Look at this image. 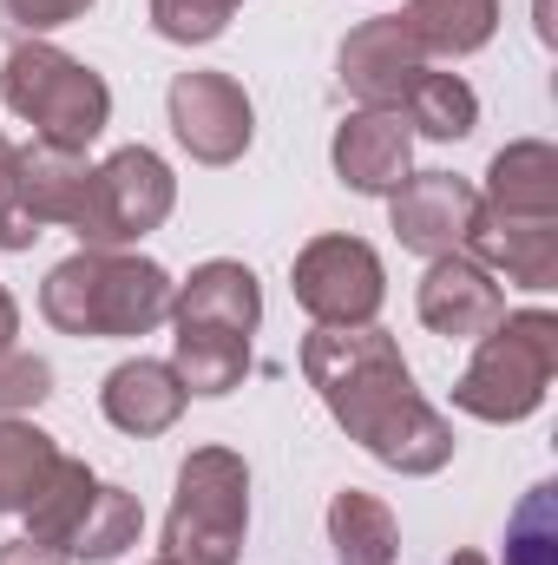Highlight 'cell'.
Masks as SVG:
<instances>
[{
	"label": "cell",
	"mask_w": 558,
	"mask_h": 565,
	"mask_svg": "<svg viewBox=\"0 0 558 565\" xmlns=\"http://www.w3.org/2000/svg\"><path fill=\"white\" fill-rule=\"evenodd\" d=\"M335 178L362 198H388L401 191V178L415 171V132L401 113H382V106H355L342 126H335Z\"/></svg>",
	"instance_id": "obj_13"
},
{
	"label": "cell",
	"mask_w": 558,
	"mask_h": 565,
	"mask_svg": "<svg viewBox=\"0 0 558 565\" xmlns=\"http://www.w3.org/2000/svg\"><path fill=\"white\" fill-rule=\"evenodd\" d=\"M0 99H7L13 119L33 126V139L60 145V151H86L112 126V86L86 60H73V53H60L46 40H20L7 53Z\"/></svg>",
	"instance_id": "obj_4"
},
{
	"label": "cell",
	"mask_w": 558,
	"mask_h": 565,
	"mask_svg": "<svg viewBox=\"0 0 558 565\" xmlns=\"http://www.w3.org/2000/svg\"><path fill=\"white\" fill-rule=\"evenodd\" d=\"M13 335H20V302L7 296V282H0V355L13 349Z\"/></svg>",
	"instance_id": "obj_31"
},
{
	"label": "cell",
	"mask_w": 558,
	"mask_h": 565,
	"mask_svg": "<svg viewBox=\"0 0 558 565\" xmlns=\"http://www.w3.org/2000/svg\"><path fill=\"white\" fill-rule=\"evenodd\" d=\"M164 113H171L178 145L197 164H237L250 151V139H257L250 93L230 73H178L171 93H164Z\"/></svg>",
	"instance_id": "obj_8"
},
{
	"label": "cell",
	"mask_w": 558,
	"mask_h": 565,
	"mask_svg": "<svg viewBox=\"0 0 558 565\" xmlns=\"http://www.w3.org/2000/svg\"><path fill=\"white\" fill-rule=\"evenodd\" d=\"M237 7L244 0H151V26L178 46H204L237 20Z\"/></svg>",
	"instance_id": "obj_26"
},
{
	"label": "cell",
	"mask_w": 558,
	"mask_h": 565,
	"mask_svg": "<svg viewBox=\"0 0 558 565\" xmlns=\"http://www.w3.org/2000/svg\"><path fill=\"white\" fill-rule=\"evenodd\" d=\"M171 204H178L171 164H164L151 145H119L106 164H93L73 237H79L86 250H126V244L151 237V231L171 217Z\"/></svg>",
	"instance_id": "obj_6"
},
{
	"label": "cell",
	"mask_w": 558,
	"mask_h": 565,
	"mask_svg": "<svg viewBox=\"0 0 558 565\" xmlns=\"http://www.w3.org/2000/svg\"><path fill=\"white\" fill-rule=\"evenodd\" d=\"M0 565H73V559H66V553H53V546L13 540V546H0Z\"/></svg>",
	"instance_id": "obj_30"
},
{
	"label": "cell",
	"mask_w": 558,
	"mask_h": 565,
	"mask_svg": "<svg viewBox=\"0 0 558 565\" xmlns=\"http://www.w3.org/2000/svg\"><path fill=\"white\" fill-rule=\"evenodd\" d=\"M289 289H296V302H302V316L315 329H362L388 302V270H382L375 244L329 231V237H309L296 250Z\"/></svg>",
	"instance_id": "obj_7"
},
{
	"label": "cell",
	"mask_w": 558,
	"mask_h": 565,
	"mask_svg": "<svg viewBox=\"0 0 558 565\" xmlns=\"http://www.w3.org/2000/svg\"><path fill=\"white\" fill-rule=\"evenodd\" d=\"M250 533V467L230 447H191L164 513V565H237Z\"/></svg>",
	"instance_id": "obj_5"
},
{
	"label": "cell",
	"mask_w": 558,
	"mask_h": 565,
	"mask_svg": "<svg viewBox=\"0 0 558 565\" xmlns=\"http://www.w3.org/2000/svg\"><path fill=\"white\" fill-rule=\"evenodd\" d=\"M53 395V369L26 349H7L0 355V415H20V408H40Z\"/></svg>",
	"instance_id": "obj_29"
},
{
	"label": "cell",
	"mask_w": 558,
	"mask_h": 565,
	"mask_svg": "<svg viewBox=\"0 0 558 565\" xmlns=\"http://www.w3.org/2000/svg\"><path fill=\"white\" fill-rule=\"evenodd\" d=\"M302 375L322 395V408L348 440H362L382 467L427 480L453 460V427L415 388V369L401 362V342L382 322L362 329H309L302 335Z\"/></svg>",
	"instance_id": "obj_1"
},
{
	"label": "cell",
	"mask_w": 558,
	"mask_h": 565,
	"mask_svg": "<svg viewBox=\"0 0 558 565\" xmlns=\"http://www.w3.org/2000/svg\"><path fill=\"white\" fill-rule=\"evenodd\" d=\"M401 26L427 60H466L500 33V0H408Z\"/></svg>",
	"instance_id": "obj_19"
},
{
	"label": "cell",
	"mask_w": 558,
	"mask_h": 565,
	"mask_svg": "<svg viewBox=\"0 0 558 565\" xmlns=\"http://www.w3.org/2000/svg\"><path fill=\"white\" fill-rule=\"evenodd\" d=\"M401 119H408V132H420V139L453 145L480 126V93H473L460 73H433V66H427L415 79V93L401 99Z\"/></svg>",
	"instance_id": "obj_22"
},
{
	"label": "cell",
	"mask_w": 558,
	"mask_h": 565,
	"mask_svg": "<svg viewBox=\"0 0 558 565\" xmlns=\"http://www.w3.org/2000/svg\"><path fill=\"white\" fill-rule=\"evenodd\" d=\"M171 375L184 382V395H230L250 375V335L211 329V322H178V335H171Z\"/></svg>",
	"instance_id": "obj_18"
},
{
	"label": "cell",
	"mask_w": 558,
	"mask_h": 565,
	"mask_svg": "<svg viewBox=\"0 0 558 565\" xmlns=\"http://www.w3.org/2000/svg\"><path fill=\"white\" fill-rule=\"evenodd\" d=\"M342 86L355 93V106H382L401 113V99L415 93V79L427 73V53L415 46V33L401 26V13H375L342 40Z\"/></svg>",
	"instance_id": "obj_10"
},
{
	"label": "cell",
	"mask_w": 558,
	"mask_h": 565,
	"mask_svg": "<svg viewBox=\"0 0 558 565\" xmlns=\"http://www.w3.org/2000/svg\"><path fill=\"white\" fill-rule=\"evenodd\" d=\"M171 289H178L171 270L139 250H79L46 270L40 316L60 335L132 342V335H151L158 322H171Z\"/></svg>",
	"instance_id": "obj_2"
},
{
	"label": "cell",
	"mask_w": 558,
	"mask_h": 565,
	"mask_svg": "<svg viewBox=\"0 0 558 565\" xmlns=\"http://www.w3.org/2000/svg\"><path fill=\"white\" fill-rule=\"evenodd\" d=\"M158 565H164V559H158Z\"/></svg>",
	"instance_id": "obj_33"
},
{
	"label": "cell",
	"mask_w": 558,
	"mask_h": 565,
	"mask_svg": "<svg viewBox=\"0 0 558 565\" xmlns=\"http://www.w3.org/2000/svg\"><path fill=\"white\" fill-rule=\"evenodd\" d=\"M53 460H60V447H53L46 427L20 422V415H0V513H26L33 493L46 487Z\"/></svg>",
	"instance_id": "obj_23"
},
{
	"label": "cell",
	"mask_w": 558,
	"mask_h": 565,
	"mask_svg": "<svg viewBox=\"0 0 558 565\" xmlns=\"http://www.w3.org/2000/svg\"><path fill=\"white\" fill-rule=\"evenodd\" d=\"M329 546L342 565H395L401 559V526H395V507L362 493V487H342L329 500Z\"/></svg>",
	"instance_id": "obj_20"
},
{
	"label": "cell",
	"mask_w": 558,
	"mask_h": 565,
	"mask_svg": "<svg viewBox=\"0 0 558 565\" xmlns=\"http://www.w3.org/2000/svg\"><path fill=\"white\" fill-rule=\"evenodd\" d=\"M171 322H211V329L257 335V322H264V282H257L250 264L211 257V264H197L191 277L171 289Z\"/></svg>",
	"instance_id": "obj_14"
},
{
	"label": "cell",
	"mask_w": 558,
	"mask_h": 565,
	"mask_svg": "<svg viewBox=\"0 0 558 565\" xmlns=\"http://www.w3.org/2000/svg\"><path fill=\"white\" fill-rule=\"evenodd\" d=\"M93 0H0V40H40L53 26H73Z\"/></svg>",
	"instance_id": "obj_28"
},
{
	"label": "cell",
	"mask_w": 558,
	"mask_h": 565,
	"mask_svg": "<svg viewBox=\"0 0 558 565\" xmlns=\"http://www.w3.org/2000/svg\"><path fill=\"white\" fill-rule=\"evenodd\" d=\"M40 224L26 217V198H20V145L0 132V250H33Z\"/></svg>",
	"instance_id": "obj_27"
},
{
	"label": "cell",
	"mask_w": 558,
	"mask_h": 565,
	"mask_svg": "<svg viewBox=\"0 0 558 565\" xmlns=\"http://www.w3.org/2000/svg\"><path fill=\"white\" fill-rule=\"evenodd\" d=\"M506 565H558V487H533L506 520Z\"/></svg>",
	"instance_id": "obj_25"
},
{
	"label": "cell",
	"mask_w": 558,
	"mask_h": 565,
	"mask_svg": "<svg viewBox=\"0 0 558 565\" xmlns=\"http://www.w3.org/2000/svg\"><path fill=\"white\" fill-rule=\"evenodd\" d=\"M480 211V191L453 171H408L401 191H388V224L401 237V250L415 257H453L466 244V224Z\"/></svg>",
	"instance_id": "obj_9"
},
{
	"label": "cell",
	"mask_w": 558,
	"mask_h": 565,
	"mask_svg": "<svg viewBox=\"0 0 558 565\" xmlns=\"http://www.w3.org/2000/svg\"><path fill=\"white\" fill-rule=\"evenodd\" d=\"M184 382L171 375V362H119L112 375H106V388H99V408H106V422L119 427V434H132V440H151V434H171L178 415H184Z\"/></svg>",
	"instance_id": "obj_15"
},
{
	"label": "cell",
	"mask_w": 558,
	"mask_h": 565,
	"mask_svg": "<svg viewBox=\"0 0 558 565\" xmlns=\"http://www.w3.org/2000/svg\"><path fill=\"white\" fill-rule=\"evenodd\" d=\"M415 309L433 335H447V342H480V335L506 316V289H500L493 270H480L466 250H453V257H433V264H427V277H420V289H415Z\"/></svg>",
	"instance_id": "obj_12"
},
{
	"label": "cell",
	"mask_w": 558,
	"mask_h": 565,
	"mask_svg": "<svg viewBox=\"0 0 558 565\" xmlns=\"http://www.w3.org/2000/svg\"><path fill=\"white\" fill-rule=\"evenodd\" d=\"M480 270L519 282L533 296L558 289V217H506V211H473L466 244H460Z\"/></svg>",
	"instance_id": "obj_11"
},
{
	"label": "cell",
	"mask_w": 558,
	"mask_h": 565,
	"mask_svg": "<svg viewBox=\"0 0 558 565\" xmlns=\"http://www.w3.org/2000/svg\"><path fill=\"white\" fill-rule=\"evenodd\" d=\"M447 565H486V559H480V553H453Z\"/></svg>",
	"instance_id": "obj_32"
},
{
	"label": "cell",
	"mask_w": 558,
	"mask_h": 565,
	"mask_svg": "<svg viewBox=\"0 0 558 565\" xmlns=\"http://www.w3.org/2000/svg\"><path fill=\"white\" fill-rule=\"evenodd\" d=\"M139 533H144L139 493H126V487L99 480V493H93V507H86V520H79V533H73V546H66V559L106 565V559H119V553H132V546H139Z\"/></svg>",
	"instance_id": "obj_24"
},
{
	"label": "cell",
	"mask_w": 558,
	"mask_h": 565,
	"mask_svg": "<svg viewBox=\"0 0 558 565\" xmlns=\"http://www.w3.org/2000/svg\"><path fill=\"white\" fill-rule=\"evenodd\" d=\"M93 493H99V473H93L86 460L60 454V460H53V473H46V487L33 493V507L20 513V520H26V540H33V546H53V553H66V546H73V533H79V520H86V507H93Z\"/></svg>",
	"instance_id": "obj_21"
},
{
	"label": "cell",
	"mask_w": 558,
	"mask_h": 565,
	"mask_svg": "<svg viewBox=\"0 0 558 565\" xmlns=\"http://www.w3.org/2000/svg\"><path fill=\"white\" fill-rule=\"evenodd\" d=\"M86 178H93L86 151H60V145H46V139L20 145V198H26V217H33L40 231H53V224L73 231V224H79Z\"/></svg>",
	"instance_id": "obj_16"
},
{
	"label": "cell",
	"mask_w": 558,
	"mask_h": 565,
	"mask_svg": "<svg viewBox=\"0 0 558 565\" xmlns=\"http://www.w3.org/2000/svg\"><path fill=\"white\" fill-rule=\"evenodd\" d=\"M552 375H558V316L552 309H513L473 342V362L453 382V408L473 415V422L513 427L546 408Z\"/></svg>",
	"instance_id": "obj_3"
},
{
	"label": "cell",
	"mask_w": 558,
	"mask_h": 565,
	"mask_svg": "<svg viewBox=\"0 0 558 565\" xmlns=\"http://www.w3.org/2000/svg\"><path fill=\"white\" fill-rule=\"evenodd\" d=\"M480 204L506 211V217H558V151L546 139H519L493 151Z\"/></svg>",
	"instance_id": "obj_17"
}]
</instances>
